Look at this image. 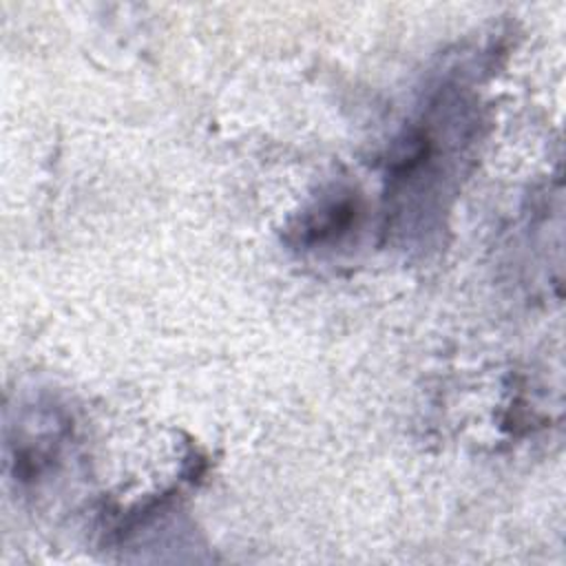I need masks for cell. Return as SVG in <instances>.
I'll list each match as a JSON object with an SVG mask.
<instances>
[{
  "instance_id": "cell-1",
  "label": "cell",
  "mask_w": 566,
  "mask_h": 566,
  "mask_svg": "<svg viewBox=\"0 0 566 566\" xmlns=\"http://www.w3.org/2000/svg\"><path fill=\"white\" fill-rule=\"evenodd\" d=\"M356 212L358 206L352 192H332L301 219L298 228L294 230L298 234V243L314 248L338 239L352 228Z\"/></svg>"
}]
</instances>
